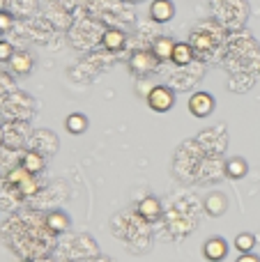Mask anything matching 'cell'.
Returning <instances> with one entry per match:
<instances>
[{"label":"cell","mask_w":260,"mask_h":262,"mask_svg":"<svg viewBox=\"0 0 260 262\" xmlns=\"http://www.w3.org/2000/svg\"><path fill=\"white\" fill-rule=\"evenodd\" d=\"M173 104H175V95L166 85H155L150 90V95H147V106L155 113H166V111L173 108Z\"/></svg>","instance_id":"1"},{"label":"cell","mask_w":260,"mask_h":262,"mask_svg":"<svg viewBox=\"0 0 260 262\" xmlns=\"http://www.w3.org/2000/svg\"><path fill=\"white\" fill-rule=\"evenodd\" d=\"M189 111H191L193 118H207L214 111V97L210 92H193L189 97Z\"/></svg>","instance_id":"2"},{"label":"cell","mask_w":260,"mask_h":262,"mask_svg":"<svg viewBox=\"0 0 260 262\" xmlns=\"http://www.w3.org/2000/svg\"><path fill=\"white\" fill-rule=\"evenodd\" d=\"M7 182L12 186H16V189H21V193H26V195H30L37 191L35 175H30V172L23 170V168H14V170L7 175Z\"/></svg>","instance_id":"3"},{"label":"cell","mask_w":260,"mask_h":262,"mask_svg":"<svg viewBox=\"0 0 260 262\" xmlns=\"http://www.w3.org/2000/svg\"><path fill=\"white\" fill-rule=\"evenodd\" d=\"M157 62L159 60L155 58V53L152 51H136V53L132 55V60H129V67H132V72L134 74H147V72H152V69L157 67Z\"/></svg>","instance_id":"4"},{"label":"cell","mask_w":260,"mask_h":262,"mask_svg":"<svg viewBox=\"0 0 260 262\" xmlns=\"http://www.w3.org/2000/svg\"><path fill=\"white\" fill-rule=\"evenodd\" d=\"M203 255H205L210 262H221L228 255V242L224 237H210L203 246Z\"/></svg>","instance_id":"5"},{"label":"cell","mask_w":260,"mask_h":262,"mask_svg":"<svg viewBox=\"0 0 260 262\" xmlns=\"http://www.w3.org/2000/svg\"><path fill=\"white\" fill-rule=\"evenodd\" d=\"M9 67H12V72L16 74V76H28V74L32 72V67H35V60H32V55L28 53V51H14L12 60H9Z\"/></svg>","instance_id":"6"},{"label":"cell","mask_w":260,"mask_h":262,"mask_svg":"<svg viewBox=\"0 0 260 262\" xmlns=\"http://www.w3.org/2000/svg\"><path fill=\"white\" fill-rule=\"evenodd\" d=\"M161 203H159V198H155V195H145V198L138 203V214H141V219L143 221H147V223H152V221H157V219L161 216Z\"/></svg>","instance_id":"7"},{"label":"cell","mask_w":260,"mask_h":262,"mask_svg":"<svg viewBox=\"0 0 260 262\" xmlns=\"http://www.w3.org/2000/svg\"><path fill=\"white\" fill-rule=\"evenodd\" d=\"M175 16V5L173 0H155L150 5V18L157 23H166Z\"/></svg>","instance_id":"8"},{"label":"cell","mask_w":260,"mask_h":262,"mask_svg":"<svg viewBox=\"0 0 260 262\" xmlns=\"http://www.w3.org/2000/svg\"><path fill=\"white\" fill-rule=\"evenodd\" d=\"M203 207H205V212L210 214V216L216 219V216H221V214L228 209V198H226L224 193H219V191H212V193L205 198Z\"/></svg>","instance_id":"9"},{"label":"cell","mask_w":260,"mask_h":262,"mask_svg":"<svg viewBox=\"0 0 260 262\" xmlns=\"http://www.w3.org/2000/svg\"><path fill=\"white\" fill-rule=\"evenodd\" d=\"M101 44H104L106 51H122L124 44H127V35L122 30H118V28H111V30H106L101 35Z\"/></svg>","instance_id":"10"},{"label":"cell","mask_w":260,"mask_h":262,"mask_svg":"<svg viewBox=\"0 0 260 262\" xmlns=\"http://www.w3.org/2000/svg\"><path fill=\"white\" fill-rule=\"evenodd\" d=\"M44 166H46V161H44V157H41V152H37V149L26 152L21 159V168L28 170L30 175H39V172L44 170Z\"/></svg>","instance_id":"11"},{"label":"cell","mask_w":260,"mask_h":262,"mask_svg":"<svg viewBox=\"0 0 260 262\" xmlns=\"http://www.w3.org/2000/svg\"><path fill=\"white\" fill-rule=\"evenodd\" d=\"M173 49H175V41L170 39V37H157L155 41H152V53H155V58L159 60V62H166V60H170V55H173Z\"/></svg>","instance_id":"12"},{"label":"cell","mask_w":260,"mask_h":262,"mask_svg":"<svg viewBox=\"0 0 260 262\" xmlns=\"http://www.w3.org/2000/svg\"><path fill=\"white\" fill-rule=\"evenodd\" d=\"M170 60H173V64H178V67H187V64H191L193 46L187 44V41H175V49H173Z\"/></svg>","instance_id":"13"},{"label":"cell","mask_w":260,"mask_h":262,"mask_svg":"<svg viewBox=\"0 0 260 262\" xmlns=\"http://www.w3.org/2000/svg\"><path fill=\"white\" fill-rule=\"evenodd\" d=\"M46 228H49L51 232H55V235L64 232L69 228L67 212H62V209H53V212H49V214H46Z\"/></svg>","instance_id":"14"},{"label":"cell","mask_w":260,"mask_h":262,"mask_svg":"<svg viewBox=\"0 0 260 262\" xmlns=\"http://www.w3.org/2000/svg\"><path fill=\"white\" fill-rule=\"evenodd\" d=\"M224 172H226V177H230V180H242V177L249 172V163L244 161L242 157H233V159H228Z\"/></svg>","instance_id":"15"},{"label":"cell","mask_w":260,"mask_h":262,"mask_svg":"<svg viewBox=\"0 0 260 262\" xmlns=\"http://www.w3.org/2000/svg\"><path fill=\"white\" fill-rule=\"evenodd\" d=\"M64 129H67L69 134H74V136L85 134V129H88V118H85L83 113H72V115H67V120H64Z\"/></svg>","instance_id":"16"},{"label":"cell","mask_w":260,"mask_h":262,"mask_svg":"<svg viewBox=\"0 0 260 262\" xmlns=\"http://www.w3.org/2000/svg\"><path fill=\"white\" fill-rule=\"evenodd\" d=\"M235 249H237V253H253V249H256V237H253L251 232H240V235L235 237Z\"/></svg>","instance_id":"17"},{"label":"cell","mask_w":260,"mask_h":262,"mask_svg":"<svg viewBox=\"0 0 260 262\" xmlns=\"http://www.w3.org/2000/svg\"><path fill=\"white\" fill-rule=\"evenodd\" d=\"M191 46L193 49H201V51H210L212 49V39L207 35H203V32H193Z\"/></svg>","instance_id":"18"},{"label":"cell","mask_w":260,"mask_h":262,"mask_svg":"<svg viewBox=\"0 0 260 262\" xmlns=\"http://www.w3.org/2000/svg\"><path fill=\"white\" fill-rule=\"evenodd\" d=\"M14 55V46L9 41H3L0 39V62H9Z\"/></svg>","instance_id":"19"},{"label":"cell","mask_w":260,"mask_h":262,"mask_svg":"<svg viewBox=\"0 0 260 262\" xmlns=\"http://www.w3.org/2000/svg\"><path fill=\"white\" fill-rule=\"evenodd\" d=\"M12 26H14V16L9 12H0V35L3 32H7V30H12Z\"/></svg>","instance_id":"20"},{"label":"cell","mask_w":260,"mask_h":262,"mask_svg":"<svg viewBox=\"0 0 260 262\" xmlns=\"http://www.w3.org/2000/svg\"><path fill=\"white\" fill-rule=\"evenodd\" d=\"M235 262H260V258L258 255H253V253H240V258Z\"/></svg>","instance_id":"21"}]
</instances>
